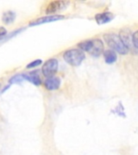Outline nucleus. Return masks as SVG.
<instances>
[{"mask_svg": "<svg viewBox=\"0 0 138 155\" xmlns=\"http://www.w3.org/2000/svg\"><path fill=\"white\" fill-rule=\"evenodd\" d=\"M137 34H138V31H134V33H133V36H132V40H133V46H134V48H135L136 49L137 48V46H138V44H137Z\"/></svg>", "mask_w": 138, "mask_h": 155, "instance_id": "15", "label": "nucleus"}, {"mask_svg": "<svg viewBox=\"0 0 138 155\" xmlns=\"http://www.w3.org/2000/svg\"><path fill=\"white\" fill-rule=\"evenodd\" d=\"M0 87H1V86H0Z\"/></svg>", "mask_w": 138, "mask_h": 155, "instance_id": "17", "label": "nucleus"}, {"mask_svg": "<svg viewBox=\"0 0 138 155\" xmlns=\"http://www.w3.org/2000/svg\"><path fill=\"white\" fill-rule=\"evenodd\" d=\"M65 18L64 15H46V16L41 17L38 19H36L30 22L29 26H36V25H40V24H46V23H50V22L58 21V20H61Z\"/></svg>", "mask_w": 138, "mask_h": 155, "instance_id": "6", "label": "nucleus"}, {"mask_svg": "<svg viewBox=\"0 0 138 155\" xmlns=\"http://www.w3.org/2000/svg\"><path fill=\"white\" fill-rule=\"evenodd\" d=\"M64 60L73 66H77L82 64V61L85 59V53L81 49L73 48L65 51L63 54Z\"/></svg>", "mask_w": 138, "mask_h": 155, "instance_id": "3", "label": "nucleus"}, {"mask_svg": "<svg viewBox=\"0 0 138 155\" xmlns=\"http://www.w3.org/2000/svg\"><path fill=\"white\" fill-rule=\"evenodd\" d=\"M104 56L105 61L107 64H113L117 60V55L115 51L111 49H107L104 52Z\"/></svg>", "mask_w": 138, "mask_h": 155, "instance_id": "10", "label": "nucleus"}, {"mask_svg": "<svg viewBox=\"0 0 138 155\" xmlns=\"http://www.w3.org/2000/svg\"><path fill=\"white\" fill-rule=\"evenodd\" d=\"M24 79V78L22 76V74H17L15 76H13V77L9 80L10 83H19L21 82Z\"/></svg>", "mask_w": 138, "mask_h": 155, "instance_id": "13", "label": "nucleus"}, {"mask_svg": "<svg viewBox=\"0 0 138 155\" xmlns=\"http://www.w3.org/2000/svg\"><path fill=\"white\" fill-rule=\"evenodd\" d=\"M7 30L4 27H0V41L7 35Z\"/></svg>", "mask_w": 138, "mask_h": 155, "instance_id": "16", "label": "nucleus"}, {"mask_svg": "<svg viewBox=\"0 0 138 155\" xmlns=\"http://www.w3.org/2000/svg\"><path fill=\"white\" fill-rule=\"evenodd\" d=\"M24 80H28L29 82H31V83H33L36 86H40L41 84V80L40 79L38 74H36V72L30 73L29 74H22Z\"/></svg>", "mask_w": 138, "mask_h": 155, "instance_id": "11", "label": "nucleus"}, {"mask_svg": "<svg viewBox=\"0 0 138 155\" xmlns=\"http://www.w3.org/2000/svg\"><path fill=\"white\" fill-rule=\"evenodd\" d=\"M61 86V79L58 77H50L47 78L44 81V87L46 89L49 91H55L58 90Z\"/></svg>", "mask_w": 138, "mask_h": 155, "instance_id": "9", "label": "nucleus"}, {"mask_svg": "<svg viewBox=\"0 0 138 155\" xmlns=\"http://www.w3.org/2000/svg\"><path fill=\"white\" fill-rule=\"evenodd\" d=\"M42 60L41 59H37V60H35L33 61H31L30 62L29 64H28V65L26 66L27 69H31V68H34V67H36V66H38V65H41L42 64Z\"/></svg>", "mask_w": 138, "mask_h": 155, "instance_id": "14", "label": "nucleus"}, {"mask_svg": "<svg viewBox=\"0 0 138 155\" xmlns=\"http://www.w3.org/2000/svg\"><path fill=\"white\" fill-rule=\"evenodd\" d=\"M104 39L106 44L111 48V50L118 52L120 54L124 55L128 53V49L126 48L120 38L119 35L116 33H107L104 35Z\"/></svg>", "mask_w": 138, "mask_h": 155, "instance_id": "2", "label": "nucleus"}, {"mask_svg": "<svg viewBox=\"0 0 138 155\" xmlns=\"http://www.w3.org/2000/svg\"><path fill=\"white\" fill-rule=\"evenodd\" d=\"M68 4H69V2H66V1H53L46 7V14L50 15L51 14H54L60 11H62L67 7Z\"/></svg>", "mask_w": 138, "mask_h": 155, "instance_id": "7", "label": "nucleus"}, {"mask_svg": "<svg viewBox=\"0 0 138 155\" xmlns=\"http://www.w3.org/2000/svg\"><path fill=\"white\" fill-rule=\"evenodd\" d=\"M113 14H112L111 12H109L98 13V14L95 15V16H94L95 21H96L97 24H99V25L107 24L109 22H111V20L113 19Z\"/></svg>", "mask_w": 138, "mask_h": 155, "instance_id": "8", "label": "nucleus"}, {"mask_svg": "<svg viewBox=\"0 0 138 155\" xmlns=\"http://www.w3.org/2000/svg\"><path fill=\"white\" fill-rule=\"evenodd\" d=\"M77 46L81 48V50L86 51L90 55L94 57H99L104 52V43L100 39H90L86 40L77 44Z\"/></svg>", "mask_w": 138, "mask_h": 155, "instance_id": "1", "label": "nucleus"}, {"mask_svg": "<svg viewBox=\"0 0 138 155\" xmlns=\"http://www.w3.org/2000/svg\"><path fill=\"white\" fill-rule=\"evenodd\" d=\"M58 69V61L56 58H51L46 61L42 66V74L47 78L53 77Z\"/></svg>", "mask_w": 138, "mask_h": 155, "instance_id": "4", "label": "nucleus"}, {"mask_svg": "<svg viewBox=\"0 0 138 155\" xmlns=\"http://www.w3.org/2000/svg\"><path fill=\"white\" fill-rule=\"evenodd\" d=\"M132 36H133V34L131 32V30L129 28H127L121 29L120 31V35H119L120 38V40L123 42V44L126 46V48H128V50L129 49L134 50V52L136 53V49L133 46Z\"/></svg>", "mask_w": 138, "mask_h": 155, "instance_id": "5", "label": "nucleus"}, {"mask_svg": "<svg viewBox=\"0 0 138 155\" xmlns=\"http://www.w3.org/2000/svg\"><path fill=\"white\" fill-rule=\"evenodd\" d=\"M15 16H16V15H15L14 12L7 11V12H5L2 14V20L6 24H12V22H14V20L15 19Z\"/></svg>", "mask_w": 138, "mask_h": 155, "instance_id": "12", "label": "nucleus"}]
</instances>
